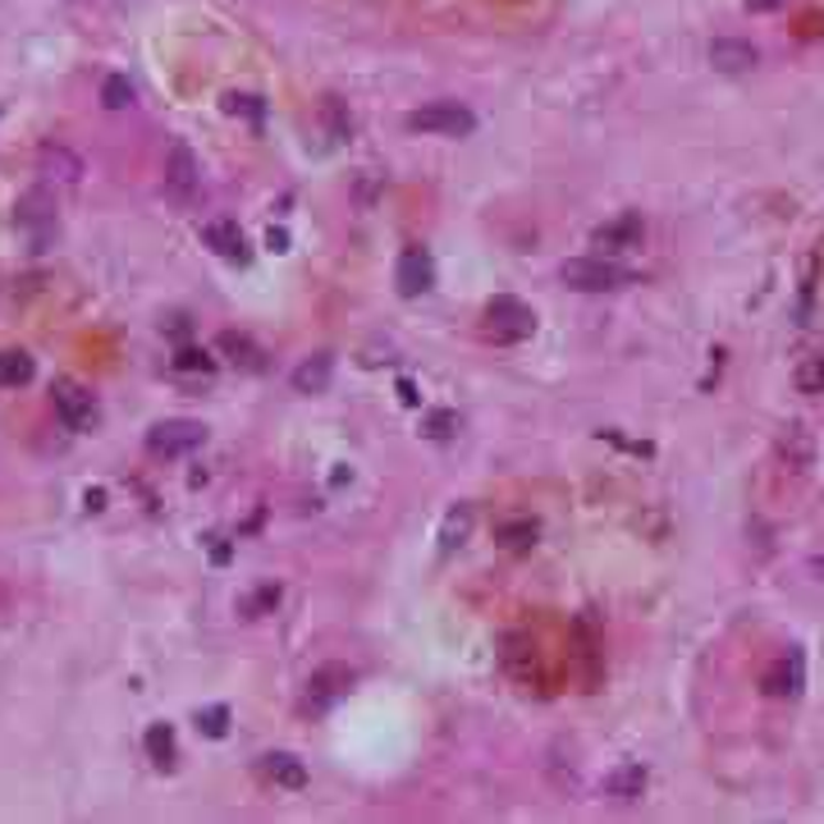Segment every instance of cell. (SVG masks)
<instances>
[{
  "label": "cell",
  "mask_w": 824,
  "mask_h": 824,
  "mask_svg": "<svg viewBox=\"0 0 824 824\" xmlns=\"http://www.w3.org/2000/svg\"><path fill=\"white\" fill-rule=\"evenodd\" d=\"M779 6H788V0H747V10H751V14H774Z\"/></svg>",
  "instance_id": "30"
},
{
  "label": "cell",
  "mask_w": 824,
  "mask_h": 824,
  "mask_svg": "<svg viewBox=\"0 0 824 824\" xmlns=\"http://www.w3.org/2000/svg\"><path fill=\"white\" fill-rule=\"evenodd\" d=\"M211 366H216V362H211L202 349H179V353H174V372H202V376H206Z\"/></svg>",
  "instance_id": "26"
},
{
  "label": "cell",
  "mask_w": 824,
  "mask_h": 824,
  "mask_svg": "<svg viewBox=\"0 0 824 824\" xmlns=\"http://www.w3.org/2000/svg\"><path fill=\"white\" fill-rule=\"evenodd\" d=\"M101 106H106V110H129V106H133V83H129L125 74H110V78L101 83Z\"/></svg>",
  "instance_id": "23"
},
{
  "label": "cell",
  "mask_w": 824,
  "mask_h": 824,
  "mask_svg": "<svg viewBox=\"0 0 824 824\" xmlns=\"http://www.w3.org/2000/svg\"><path fill=\"white\" fill-rule=\"evenodd\" d=\"M19 225L28 229V238L33 243H46L55 234V202L46 189H33L19 197Z\"/></svg>",
  "instance_id": "9"
},
{
  "label": "cell",
  "mask_w": 824,
  "mask_h": 824,
  "mask_svg": "<svg viewBox=\"0 0 824 824\" xmlns=\"http://www.w3.org/2000/svg\"><path fill=\"white\" fill-rule=\"evenodd\" d=\"M394 285H399L404 298H421L436 285V261L426 248H404L399 261H394Z\"/></svg>",
  "instance_id": "7"
},
{
  "label": "cell",
  "mask_w": 824,
  "mask_h": 824,
  "mask_svg": "<svg viewBox=\"0 0 824 824\" xmlns=\"http://www.w3.org/2000/svg\"><path fill=\"white\" fill-rule=\"evenodd\" d=\"M756 46L751 42H732V38H719L715 46H710V65L715 69H724V74H747V69H756Z\"/></svg>",
  "instance_id": "15"
},
{
  "label": "cell",
  "mask_w": 824,
  "mask_h": 824,
  "mask_svg": "<svg viewBox=\"0 0 824 824\" xmlns=\"http://www.w3.org/2000/svg\"><path fill=\"white\" fill-rule=\"evenodd\" d=\"M142 742H147V756H151V766H157V770H170V766H174L179 747H174V728H170V724H151Z\"/></svg>",
  "instance_id": "19"
},
{
  "label": "cell",
  "mask_w": 824,
  "mask_h": 824,
  "mask_svg": "<svg viewBox=\"0 0 824 824\" xmlns=\"http://www.w3.org/2000/svg\"><path fill=\"white\" fill-rule=\"evenodd\" d=\"M468 536H472V509L458 504V509L445 513V523H440V545H445V549H458Z\"/></svg>",
  "instance_id": "21"
},
{
  "label": "cell",
  "mask_w": 824,
  "mask_h": 824,
  "mask_svg": "<svg viewBox=\"0 0 824 824\" xmlns=\"http://www.w3.org/2000/svg\"><path fill=\"white\" fill-rule=\"evenodd\" d=\"M334 381V357L330 353H312L293 366V389L298 394H325Z\"/></svg>",
  "instance_id": "14"
},
{
  "label": "cell",
  "mask_w": 824,
  "mask_h": 824,
  "mask_svg": "<svg viewBox=\"0 0 824 824\" xmlns=\"http://www.w3.org/2000/svg\"><path fill=\"white\" fill-rule=\"evenodd\" d=\"M216 349L238 366V372H266V353L248 340V334H234V330H225L221 340H216Z\"/></svg>",
  "instance_id": "17"
},
{
  "label": "cell",
  "mask_w": 824,
  "mask_h": 824,
  "mask_svg": "<svg viewBox=\"0 0 824 824\" xmlns=\"http://www.w3.org/2000/svg\"><path fill=\"white\" fill-rule=\"evenodd\" d=\"M257 770H261V779H266L270 788H289V792L308 788V766H302L293 751H266V756L257 760Z\"/></svg>",
  "instance_id": "10"
},
{
  "label": "cell",
  "mask_w": 824,
  "mask_h": 824,
  "mask_svg": "<svg viewBox=\"0 0 824 824\" xmlns=\"http://www.w3.org/2000/svg\"><path fill=\"white\" fill-rule=\"evenodd\" d=\"M202 243L216 257H225V261H248V248H243V229L234 225V221H206L202 225Z\"/></svg>",
  "instance_id": "12"
},
{
  "label": "cell",
  "mask_w": 824,
  "mask_h": 824,
  "mask_svg": "<svg viewBox=\"0 0 824 824\" xmlns=\"http://www.w3.org/2000/svg\"><path fill=\"white\" fill-rule=\"evenodd\" d=\"M604 792H609V798H619V802H636L641 792H646V770H641L636 760H623V766L609 770Z\"/></svg>",
  "instance_id": "18"
},
{
  "label": "cell",
  "mask_w": 824,
  "mask_h": 824,
  "mask_svg": "<svg viewBox=\"0 0 824 824\" xmlns=\"http://www.w3.org/2000/svg\"><path fill=\"white\" fill-rule=\"evenodd\" d=\"M33 357L28 353H19V349H10V353H0V389H19V385H28L33 381Z\"/></svg>",
  "instance_id": "20"
},
{
  "label": "cell",
  "mask_w": 824,
  "mask_h": 824,
  "mask_svg": "<svg viewBox=\"0 0 824 824\" xmlns=\"http://www.w3.org/2000/svg\"><path fill=\"white\" fill-rule=\"evenodd\" d=\"M197 728L206 732V738H225V732H229V710H225V706L197 710Z\"/></svg>",
  "instance_id": "25"
},
{
  "label": "cell",
  "mask_w": 824,
  "mask_h": 824,
  "mask_svg": "<svg viewBox=\"0 0 824 824\" xmlns=\"http://www.w3.org/2000/svg\"><path fill=\"white\" fill-rule=\"evenodd\" d=\"M779 458H783V468H788V472H806V468H811L815 440H811L806 426H788V431L779 436Z\"/></svg>",
  "instance_id": "16"
},
{
  "label": "cell",
  "mask_w": 824,
  "mask_h": 824,
  "mask_svg": "<svg viewBox=\"0 0 824 824\" xmlns=\"http://www.w3.org/2000/svg\"><path fill=\"white\" fill-rule=\"evenodd\" d=\"M266 243H270V253H289V234L285 229H270Z\"/></svg>",
  "instance_id": "31"
},
{
  "label": "cell",
  "mask_w": 824,
  "mask_h": 824,
  "mask_svg": "<svg viewBox=\"0 0 824 824\" xmlns=\"http://www.w3.org/2000/svg\"><path fill=\"white\" fill-rule=\"evenodd\" d=\"M559 280L577 293H609V289H623L632 285V270H623L619 261L609 257H568L559 266Z\"/></svg>",
  "instance_id": "2"
},
{
  "label": "cell",
  "mask_w": 824,
  "mask_h": 824,
  "mask_svg": "<svg viewBox=\"0 0 824 824\" xmlns=\"http://www.w3.org/2000/svg\"><path fill=\"white\" fill-rule=\"evenodd\" d=\"M408 129L413 133H436V138H468L477 129V115L458 101H431L408 115Z\"/></svg>",
  "instance_id": "4"
},
{
  "label": "cell",
  "mask_w": 824,
  "mask_h": 824,
  "mask_svg": "<svg viewBox=\"0 0 824 824\" xmlns=\"http://www.w3.org/2000/svg\"><path fill=\"white\" fill-rule=\"evenodd\" d=\"M197 179H202V165L193 157L189 142H174L170 157H165V193L174 202H193L197 197Z\"/></svg>",
  "instance_id": "6"
},
{
  "label": "cell",
  "mask_w": 824,
  "mask_h": 824,
  "mask_svg": "<svg viewBox=\"0 0 824 824\" xmlns=\"http://www.w3.org/2000/svg\"><path fill=\"white\" fill-rule=\"evenodd\" d=\"M353 668H344V664H321L317 674L308 678V710H330L334 700H344L349 692H353Z\"/></svg>",
  "instance_id": "8"
},
{
  "label": "cell",
  "mask_w": 824,
  "mask_h": 824,
  "mask_svg": "<svg viewBox=\"0 0 824 824\" xmlns=\"http://www.w3.org/2000/svg\"><path fill=\"white\" fill-rule=\"evenodd\" d=\"M481 330H485V340H495V344H523V340H532V334H536V312L527 308L523 298L500 293V298L485 302Z\"/></svg>",
  "instance_id": "1"
},
{
  "label": "cell",
  "mask_w": 824,
  "mask_h": 824,
  "mask_svg": "<svg viewBox=\"0 0 824 824\" xmlns=\"http://www.w3.org/2000/svg\"><path fill=\"white\" fill-rule=\"evenodd\" d=\"M51 404H55L60 421H65L69 431H97L101 404H97V394H92L87 385H78V381H55V385H51Z\"/></svg>",
  "instance_id": "3"
},
{
  "label": "cell",
  "mask_w": 824,
  "mask_h": 824,
  "mask_svg": "<svg viewBox=\"0 0 824 824\" xmlns=\"http://www.w3.org/2000/svg\"><path fill=\"white\" fill-rule=\"evenodd\" d=\"M87 509H106V495L101 491H87Z\"/></svg>",
  "instance_id": "32"
},
{
  "label": "cell",
  "mask_w": 824,
  "mask_h": 824,
  "mask_svg": "<svg viewBox=\"0 0 824 824\" xmlns=\"http://www.w3.org/2000/svg\"><path fill=\"white\" fill-rule=\"evenodd\" d=\"M591 248H600V257H614V253H632L641 248V221L623 216V221H609L591 234Z\"/></svg>",
  "instance_id": "11"
},
{
  "label": "cell",
  "mask_w": 824,
  "mask_h": 824,
  "mask_svg": "<svg viewBox=\"0 0 824 824\" xmlns=\"http://www.w3.org/2000/svg\"><path fill=\"white\" fill-rule=\"evenodd\" d=\"M453 426H458L453 413H431V417H426V436H431V440H445V436H453Z\"/></svg>",
  "instance_id": "27"
},
{
  "label": "cell",
  "mask_w": 824,
  "mask_h": 824,
  "mask_svg": "<svg viewBox=\"0 0 824 824\" xmlns=\"http://www.w3.org/2000/svg\"><path fill=\"white\" fill-rule=\"evenodd\" d=\"M802 683H806V674H802V655H798V651L779 655V660L766 668V692H770V696H798Z\"/></svg>",
  "instance_id": "13"
},
{
  "label": "cell",
  "mask_w": 824,
  "mask_h": 824,
  "mask_svg": "<svg viewBox=\"0 0 824 824\" xmlns=\"http://www.w3.org/2000/svg\"><path fill=\"white\" fill-rule=\"evenodd\" d=\"M55 170H60V179H78V174H83V161L69 157L65 147H42V174H55Z\"/></svg>",
  "instance_id": "22"
},
{
  "label": "cell",
  "mask_w": 824,
  "mask_h": 824,
  "mask_svg": "<svg viewBox=\"0 0 824 824\" xmlns=\"http://www.w3.org/2000/svg\"><path fill=\"white\" fill-rule=\"evenodd\" d=\"M536 541V527L532 523H523V527H504V545L509 549H527Z\"/></svg>",
  "instance_id": "28"
},
{
  "label": "cell",
  "mask_w": 824,
  "mask_h": 824,
  "mask_svg": "<svg viewBox=\"0 0 824 824\" xmlns=\"http://www.w3.org/2000/svg\"><path fill=\"white\" fill-rule=\"evenodd\" d=\"M798 389L802 394H824V353L820 357H806L798 366Z\"/></svg>",
  "instance_id": "24"
},
{
  "label": "cell",
  "mask_w": 824,
  "mask_h": 824,
  "mask_svg": "<svg viewBox=\"0 0 824 824\" xmlns=\"http://www.w3.org/2000/svg\"><path fill=\"white\" fill-rule=\"evenodd\" d=\"M225 110H229V115L243 110V115H253V119H257V115H261V101H257V97H225Z\"/></svg>",
  "instance_id": "29"
},
{
  "label": "cell",
  "mask_w": 824,
  "mask_h": 824,
  "mask_svg": "<svg viewBox=\"0 0 824 824\" xmlns=\"http://www.w3.org/2000/svg\"><path fill=\"white\" fill-rule=\"evenodd\" d=\"M206 445V426L193 421V417H170V421H157L147 431V449L157 458H183Z\"/></svg>",
  "instance_id": "5"
}]
</instances>
